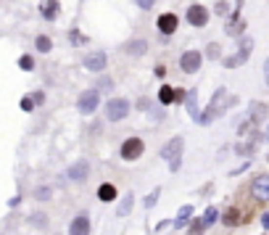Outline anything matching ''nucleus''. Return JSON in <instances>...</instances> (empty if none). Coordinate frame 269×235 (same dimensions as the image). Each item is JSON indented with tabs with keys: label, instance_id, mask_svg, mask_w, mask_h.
I'll use <instances>...</instances> for the list:
<instances>
[{
	"label": "nucleus",
	"instance_id": "obj_1",
	"mask_svg": "<svg viewBox=\"0 0 269 235\" xmlns=\"http://www.w3.org/2000/svg\"><path fill=\"white\" fill-rule=\"evenodd\" d=\"M229 103H232V98H229V93L225 87H219L216 93L211 95V101H208V106H206V111L198 116V125H208V122H214L216 116H222L225 111L229 108Z\"/></svg>",
	"mask_w": 269,
	"mask_h": 235
},
{
	"label": "nucleus",
	"instance_id": "obj_2",
	"mask_svg": "<svg viewBox=\"0 0 269 235\" xmlns=\"http://www.w3.org/2000/svg\"><path fill=\"white\" fill-rule=\"evenodd\" d=\"M182 148H185V140H182L180 135L172 138L166 146L161 148V159L169 161V169H172V172H177V169L182 167Z\"/></svg>",
	"mask_w": 269,
	"mask_h": 235
},
{
	"label": "nucleus",
	"instance_id": "obj_3",
	"mask_svg": "<svg viewBox=\"0 0 269 235\" xmlns=\"http://www.w3.org/2000/svg\"><path fill=\"white\" fill-rule=\"evenodd\" d=\"M251 48H253V40H251V37H243V40H240V50H238L235 56L225 58V66H227V69L243 66V64L248 61V56H251Z\"/></svg>",
	"mask_w": 269,
	"mask_h": 235
},
{
	"label": "nucleus",
	"instance_id": "obj_4",
	"mask_svg": "<svg viewBox=\"0 0 269 235\" xmlns=\"http://www.w3.org/2000/svg\"><path fill=\"white\" fill-rule=\"evenodd\" d=\"M127 114H129V103L124 101V98H111V101L106 103V116H108V122H122Z\"/></svg>",
	"mask_w": 269,
	"mask_h": 235
},
{
	"label": "nucleus",
	"instance_id": "obj_5",
	"mask_svg": "<svg viewBox=\"0 0 269 235\" xmlns=\"http://www.w3.org/2000/svg\"><path fill=\"white\" fill-rule=\"evenodd\" d=\"M98 103H101V93H98V90H84L80 95V101H77V108H80L82 114H93L98 108Z\"/></svg>",
	"mask_w": 269,
	"mask_h": 235
},
{
	"label": "nucleus",
	"instance_id": "obj_6",
	"mask_svg": "<svg viewBox=\"0 0 269 235\" xmlns=\"http://www.w3.org/2000/svg\"><path fill=\"white\" fill-rule=\"evenodd\" d=\"M143 151H145L143 140L140 138H129V140H124V146H122V159L124 161H135V159L143 156Z\"/></svg>",
	"mask_w": 269,
	"mask_h": 235
},
{
	"label": "nucleus",
	"instance_id": "obj_7",
	"mask_svg": "<svg viewBox=\"0 0 269 235\" xmlns=\"http://www.w3.org/2000/svg\"><path fill=\"white\" fill-rule=\"evenodd\" d=\"M180 69L185 71V74H193V71L201 69V53L198 50H187V53H182L180 58Z\"/></svg>",
	"mask_w": 269,
	"mask_h": 235
},
{
	"label": "nucleus",
	"instance_id": "obj_8",
	"mask_svg": "<svg viewBox=\"0 0 269 235\" xmlns=\"http://www.w3.org/2000/svg\"><path fill=\"white\" fill-rule=\"evenodd\" d=\"M240 8H243V0H238V5H235V14H232V19H229L227 27H225V32H227V35H232V37H240L243 29H246V21H240Z\"/></svg>",
	"mask_w": 269,
	"mask_h": 235
},
{
	"label": "nucleus",
	"instance_id": "obj_9",
	"mask_svg": "<svg viewBox=\"0 0 269 235\" xmlns=\"http://www.w3.org/2000/svg\"><path fill=\"white\" fill-rule=\"evenodd\" d=\"M106 61H108V58H106L103 50H93V53H87V56L82 58V64L90 71H103V69H106Z\"/></svg>",
	"mask_w": 269,
	"mask_h": 235
},
{
	"label": "nucleus",
	"instance_id": "obj_10",
	"mask_svg": "<svg viewBox=\"0 0 269 235\" xmlns=\"http://www.w3.org/2000/svg\"><path fill=\"white\" fill-rule=\"evenodd\" d=\"M251 193L259 201H269V174H259V177L251 182Z\"/></svg>",
	"mask_w": 269,
	"mask_h": 235
},
{
	"label": "nucleus",
	"instance_id": "obj_11",
	"mask_svg": "<svg viewBox=\"0 0 269 235\" xmlns=\"http://www.w3.org/2000/svg\"><path fill=\"white\" fill-rule=\"evenodd\" d=\"M187 21L193 24V27H206L208 24V11L203 8V5H190L187 8Z\"/></svg>",
	"mask_w": 269,
	"mask_h": 235
},
{
	"label": "nucleus",
	"instance_id": "obj_12",
	"mask_svg": "<svg viewBox=\"0 0 269 235\" xmlns=\"http://www.w3.org/2000/svg\"><path fill=\"white\" fill-rule=\"evenodd\" d=\"M69 177L71 180H77V182H82V180H87V174H90V161H84V159H80L77 164H71L69 167Z\"/></svg>",
	"mask_w": 269,
	"mask_h": 235
},
{
	"label": "nucleus",
	"instance_id": "obj_13",
	"mask_svg": "<svg viewBox=\"0 0 269 235\" xmlns=\"http://www.w3.org/2000/svg\"><path fill=\"white\" fill-rule=\"evenodd\" d=\"M69 235H90V217L87 214H80V217L71 219Z\"/></svg>",
	"mask_w": 269,
	"mask_h": 235
},
{
	"label": "nucleus",
	"instance_id": "obj_14",
	"mask_svg": "<svg viewBox=\"0 0 269 235\" xmlns=\"http://www.w3.org/2000/svg\"><path fill=\"white\" fill-rule=\"evenodd\" d=\"M185 108H187V114L190 116H193V119L195 122H198V90H195V87H190L187 90V98H185Z\"/></svg>",
	"mask_w": 269,
	"mask_h": 235
},
{
	"label": "nucleus",
	"instance_id": "obj_15",
	"mask_svg": "<svg viewBox=\"0 0 269 235\" xmlns=\"http://www.w3.org/2000/svg\"><path fill=\"white\" fill-rule=\"evenodd\" d=\"M174 29H177V16L174 14L159 16V32H161V35H172Z\"/></svg>",
	"mask_w": 269,
	"mask_h": 235
},
{
	"label": "nucleus",
	"instance_id": "obj_16",
	"mask_svg": "<svg viewBox=\"0 0 269 235\" xmlns=\"http://www.w3.org/2000/svg\"><path fill=\"white\" fill-rule=\"evenodd\" d=\"M259 132H253V135H248V138H246V143H240V146L238 148H235V151H238L240 156H248V153H253L256 151V146H259Z\"/></svg>",
	"mask_w": 269,
	"mask_h": 235
},
{
	"label": "nucleus",
	"instance_id": "obj_17",
	"mask_svg": "<svg viewBox=\"0 0 269 235\" xmlns=\"http://www.w3.org/2000/svg\"><path fill=\"white\" fill-rule=\"evenodd\" d=\"M145 50H148L145 40H129L127 45H124V53H129V56H143Z\"/></svg>",
	"mask_w": 269,
	"mask_h": 235
},
{
	"label": "nucleus",
	"instance_id": "obj_18",
	"mask_svg": "<svg viewBox=\"0 0 269 235\" xmlns=\"http://www.w3.org/2000/svg\"><path fill=\"white\" fill-rule=\"evenodd\" d=\"M190 219H193V206H182L180 212H177V217H174V227H185L190 225Z\"/></svg>",
	"mask_w": 269,
	"mask_h": 235
},
{
	"label": "nucleus",
	"instance_id": "obj_19",
	"mask_svg": "<svg viewBox=\"0 0 269 235\" xmlns=\"http://www.w3.org/2000/svg\"><path fill=\"white\" fill-rule=\"evenodd\" d=\"M98 198H101L103 204H108V201H114V198H116V188L111 185V182H103V185L98 188Z\"/></svg>",
	"mask_w": 269,
	"mask_h": 235
},
{
	"label": "nucleus",
	"instance_id": "obj_20",
	"mask_svg": "<svg viewBox=\"0 0 269 235\" xmlns=\"http://www.w3.org/2000/svg\"><path fill=\"white\" fill-rule=\"evenodd\" d=\"M42 16L48 19V21H53L58 16V0H42Z\"/></svg>",
	"mask_w": 269,
	"mask_h": 235
},
{
	"label": "nucleus",
	"instance_id": "obj_21",
	"mask_svg": "<svg viewBox=\"0 0 269 235\" xmlns=\"http://www.w3.org/2000/svg\"><path fill=\"white\" fill-rule=\"evenodd\" d=\"M264 116H267V106H264V103H259V101H253L251 103V122L256 125V122H261Z\"/></svg>",
	"mask_w": 269,
	"mask_h": 235
},
{
	"label": "nucleus",
	"instance_id": "obj_22",
	"mask_svg": "<svg viewBox=\"0 0 269 235\" xmlns=\"http://www.w3.org/2000/svg\"><path fill=\"white\" fill-rule=\"evenodd\" d=\"M222 222H225V225L227 227H235V225H240V212H238V209H227V214H225V219H222Z\"/></svg>",
	"mask_w": 269,
	"mask_h": 235
},
{
	"label": "nucleus",
	"instance_id": "obj_23",
	"mask_svg": "<svg viewBox=\"0 0 269 235\" xmlns=\"http://www.w3.org/2000/svg\"><path fill=\"white\" fill-rule=\"evenodd\" d=\"M159 101L161 103H174L177 101V90H172V87H166V85H164V87L159 90Z\"/></svg>",
	"mask_w": 269,
	"mask_h": 235
},
{
	"label": "nucleus",
	"instance_id": "obj_24",
	"mask_svg": "<svg viewBox=\"0 0 269 235\" xmlns=\"http://www.w3.org/2000/svg\"><path fill=\"white\" fill-rule=\"evenodd\" d=\"M35 48L40 50V53H50V48H53V43H50V37H45V35H40L35 40Z\"/></svg>",
	"mask_w": 269,
	"mask_h": 235
},
{
	"label": "nucleus",
	"instance_id": "obj_25",
	"mask_svg": "<svg viewBox=\"0 0 269 235\" xmlns=\"http://www.w3.org/2000/svg\"><path fill=\"white\" fill-rule=\"evenodd\" d=\"M129 212H132V195H127V198L119 204V209H116V214H119V217H127Z\"/></svg>",
	"mask_w": 269,
	"mask_h": 235
},
{
	"label": "nucleus",
	"instance_id": "obj_26",
	"mask_svg": "<svg viewBox=\"0 0 269 235\" xmlns=\"http://www.w3.org/2000/svg\"><path fill=\"white\" fill-rule=\"evenodd\" d=\"M216 217H219V212H216L214 206H208L206 212H203V222H206V227H208V225H214V222H216Z\"/></svg>",
	"mask_w": 269,
	"mask_h": 235
},
{
	"label": "nucleus",
	"instance_id": "obj_27",
	"mask_svg": "<svg viewBox=\"0 0 269 235\" xmlns=\"http://www.w3.org/2000/svg\"><path fill=\"white\" fill-rule=\"evenodd\" d=\"M203 230H206V222H203V217H201V219H195L193 225H190V235H201Z\"/></svg>",
	"mask_w": 269,
	"mask_h": 235
},
{
	"label": "nucleus",
	"instance_id": "obj_28",
	"mask_svg": "<svg viewBox=\"0 0 269 235\" xmlns=\"http://www.w3.org/2000/svg\"><path fill=\"white\" fill-rule=\"evenodd\" d=\"M19 66H21L24 71H32V66H35V58H32V56H21V58H19Z\"/></svg>",
	"mask_w": 269,
	"mask_h": 235
},
{
	"label": "nucleus",
	"instance_id": "obj_29",
	"mask_svg": "<svg viewBox=\"0 0 269 235\" xmlns=\"http://www.w3.org/2000/svg\"><path fill=\"white\" fill-rule=\"evenodd\" d=\"M206 56L211 58V61H214V58H219V45L211 43V45H208V50H206Z\"/></svg>",
	"mask_w": 269,
	"mask_h": 235
},
{
	"label": "nucleus",
	"instance_id": "obj_30",
	"mask_svg": "<svg viewBox=\"0 0 269 235\" xmlns=\"http://www.w3.org/2000/svg\"><path fill=\"white\" fill-rule=\"evenodd\" d=\"M156 201H159V188H156V191H153V193H150V195H148V198H145V209H150V206H156Z\"/></svg>",
	"mask_w": 269,
	"mask_h": 235
},
{
	"label": "nucleus",
	"instance_id": "obj_31",
	"mask_svg": "<svg viewBox=\"0 0 269 235\" xmlns=\"http://www.w3.org/2000/svg\"><path fill=\"white\" fill-rule=\"evenodd\" d=\"M135 3H137V8L148 11V8H153V3H156V0H135Z\"/></svg>",
	"mask_w": 269,
	"mask_h": 235
},
{
	"label": "nucleus",
	"instance_id": "obj_32",
	"mask_svg": "<svg viewBox=\"0 0 269 235\" xmlns=\"http://www.w3.org/2000/svg\"><path fill=\"white\" fill-rule=\"evenodd\" d=\"M21 108H24V111H32V108H35V98H24V101H21Z\"/></svg>",
	"mask_w": 269,
	"mask_h": 235
},
{
	"label": "nucleus",
	"instance_id": "obj_33",
	"mask_svg": "<svg viewBox=\"0 0 269 235\" xmlns=\"http://www.w3.org/2000/svg\"><path fill=\"white\" fill-rule=\"evenodd\" d=\"M227 8H229V5L225 3V0H222V3H216V8H214V11H216L219 16H225V14H227Z\"/></svg>",
	"mask_w": 269,
	"mask_h": 235
},
{
	"label": "nucleus",
	"instance_id": "obj_34",
	"mask_svg": "<svg viewBox=\"0 0 269 235\" xmlns=\"http://www.w3.org/2000/svg\"><path fill=\"white\" fill-rule=\"evenodd\" d=\"M48 195H50V188H40V191H37V198H48Z\"/></svg>",
	"mask_w": 269,
	"mask_h": 235
},
{
	"label": "nucleus",
	"instance_id": "obj_35",
	"mask_svg": "<svg viewBox=\"0 0 269 235\" xmlns=\"http://www.w3.org/2000/svg\"><path fill=\"white\" fill-rule=\"evenodd\" d=\"M101 87L103 90H111V80H108V77H103V80H101Z\"/></svg>",
	"mask_w": 269,
	"mask_h": 235
},
{
	"label": "nucleus",
	"instance_id": "obj_36",
	"mask_svg": "<svg viewBox=\"0 0 269 235\" xmlns=\"http://www.w3.org/2000/svg\"><path fill=\"white\" fill-rule=\"evenodd\" d=\"M264 80H267V85H269V58L264 61Z\"/></svg>",
	"mask_w": 269,
	"mask_h": 235
},
{
	"label": "nucleus",
	"instance_id": "obj_37",
	"mask_svg": "<svg viewBox=\"0 0 269 235\" xmlns=\"http://www.w3.org/2000/svg\"><path fill=\"white\" fill-rule=\"evenodd\" d=\"M71 40H74V43H84V37H80V32H71Z\"/></svg>",
	"mask_w": 269,
	"mask_h": 235
},
{
	"label": "nucleus",
	"instance_id": "obj_38",
	"mask_svg": "<svg viewBox=\"0 0 269 235\" xmlns=\"http://www.w3.org/2000/svg\"><path fill=\"white\" fill-rule=\"evenodd\" d=\"M261 225H264L267 230H269V214H261Z\"/></svg>",
	"mask_w": 269,
	"mask_h": 235
},
{
	"label": "nucleus",
	"instance_id": "obj_39",
	"mask_svg": "<svg viewBox=\"0 0 269 235\" xmlns=\"http://www.w3.org/2000/svg\"><path fill=\"white\" fill-rule=\"evenodd\" d=\"M267 159H269V156H267Z\"/></svg>",
	"mask_w": 269,
	"mask_h": 235
}]
</instances>
